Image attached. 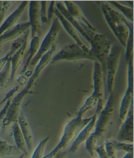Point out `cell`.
<instances>
[{"mask_svg":"<svg viewBox=\"0 0 134 158\" xmlns=\"http://www.w3.org/2000/svg\"><path fill=\"white\" fill-rule=\"evenodd\" d=\"M82 116L77 115L75 118L68 123L64 129V134L60 142L51 153L43 158H51L74 141L79 134L92 120L93 117L87 119L82 118Z\"/></svg>","mask_w":134,"mask_h":158,"instance_id":"1","label":"cell"},{"mask_svg":"<svg viewBox=\"0 0 134 158\" xmlns=\"http://www.w3.org/2000/svg\"><path fill=\"white\" fill-rule=\"evenodd\" d=\"M113 108L110 100L108 101L106 106L101 112L98 121L96 123V130L94 134L99 138L103 135L110 122L113 115Z\"/></svg>","mask_w":134,"mask_h":158,"instance_id":"2","label":"cell"},{"mask_svg":"<svg viewBox=\"0 0 134 158\" xmlns=\"http://www.w3.org/2000/svg\"><path fill=\"white\" fill-rule=\"evenodd\" d=\"M133 117L132 102L129 109L128 114L126 121L122 126L119 132L118 139L121 141H130L133 142Z\"/></svg>","mask_w":134,"mask_h":158,"instance_id":"3","label":"cell"},{"mask_svg":"<svg viewBox=\"0 0 134 158\" xmlns=\"http://www.w3.org/2000/svg\"><path fill=\"white\" fill-rule=\"evenodd\" d=\"M96 121H97V114H96L93 116L91 121L81 131L76 139L73 142L72 145L71 147L70 150H69L70 152H75L78 149L80 144L85 141L87 140L88 138L89 137L90 135H91L90 133L92 129L96 124Z\"/></svg>","mask_w":134,"mask_h":158,"instance_id":"4","label":"cell"},{"mask_svg":"<svg viewBox=\"0 0 134 158\" xmlns=\"http://www.w3.org/2000/svg\"><path fill=\"white\" fill-rule=\"evenodd\" d=\"M132 102V94L130 92H127L122 102L120 110V116L122 119H124L128 110Z\"/></svg>","mask_w":134,"mask_h":158,"instance_id":"5","label":"cell"},{"mask_svg":"<svg viewBox=\"0 0 134 158\" xmlns=\"http://www.w3.org/2000/svg\"><path fill=\"white\" fill-rule=\"evenodd\" d=\"M20 154V151L15 147L0 144V157Z\"/></svg>","mask_w":134,"mask_h":158,"instance_id":"6","label":"cell"},{"mask_svg":"<svg viewBox=\"0 0 134 158\" xmlns=\"http://www.w3.org/2000/svg\"><path fill=\"white\" fill-rule=\"evenodd\" d=\"M98 138H99L96 135L93 133L86 141V149L91 156L93 155L94 151L96 148V144Z\"/></svg>","mask_w":134,"mask_h":158,"instance_id":"7","label":"cell"},{"mask_svg":"<svg viewBox=\"0 0 134 158\" xmlns=\"http://www.w3.org/2000/svg\"><path fill=\"white\" fill-rule=\"evenodd\" d=\"M97 100V98L95 97L94 96H91L90 98L86 100L83 106L81 108V110L79 111V114L78 115L83 116L84 113L86 112V111L89 110V109H91V108L93 107L95 103Z\"/></svg>","mask_w":134,"mask_h":158,"instance_id":"8","label":"cell"},{"mask_svg":"<svg viewBox=\"0 0 134 158\" xmlns=\"http://www.w3.org/2000/svg\"><path fill=\"white\" fill-rule=\"evenodd\" d=\"M47 139H46L44 142H42L41 143L35 151L32 158H43L45 146L46 143H47Z\"/></svg>","mask_w":134,"mask_h":158,"instance_id":"9","label":"cell"},{"mask_svg":"<svg viewBox=\"0 0 134 158\" xmlns=\"http://www.w3.org/2000/svg\"><path fill=\"white\" fill-rule=\"evenodd\" d=\"M106 150L110 158H117L116 149L113 143L107 142L106 144Z\"/></svg>","mask_w":134,"mask_h":158,"instance_id":"10","label":"cell"},{"mask_svg":"<svg viewBox=\"0 0 134 158\" xmlns=\"http://www.w3.org/2000/svg\"><path fill=\"white\" fill-rule=\"evenodd\" d=\"M115 149L118 150H124L129 153H133V144H126L125 143H117L114 144Z\"/></svg>","mask_w":134,"mask_h":158,"instance_id":"11","label":"cell"},{"mask_svg":"<svg viewBox=\"0 0 134 158\" xmlns=\"http://www.w3.org/2000/svg\"><path fill=\"white\" fill-rule=\"evenodd\" d=\"M95 150L99 154L100 158H110L103 146L96 148Z\"/></svg>","mask_w":134,"mask_h":158,"instance_id":"12","label":"cell"},{"mask_svg":"<svg viewBox=\"0 0 134 158\" xmlns=\"http://www.w3.org/2000/svg\"><path fill=\"white\" fill-rule=\"evenodd\" d=\"M66 153L65 152H61L57 153L56 157L55 158H65L66 156Z\"/></svg>","mask_w":134,"mask_h":158,"instance_id":"13","label":"cell"},{"mask_svg":"<svg viewBox=\"0 0 134 158\" xmlns=\"http://www.w3.org/2000/svg\"><path fill=\"white\" fill-rule=\"evenodd\" d=\"M123 158H133V153H128Z\"/></svg>","mask_w":134,"mask_h":158,"instance_id":"14","label":"cell"},{"mask_svg":"<svg viewBox=\"0 0 134 158\" xmlns=\"http://www.w3.org/2000/svg\"><path fill=\"white\" fill-rule=\"evenodd\" d=\"M24 155H22L21 156H20V157H19V158H24Z\"/></svg>","mask_w":134,"mask_h":158,"instance_id":"15","label":"cell"},{"mask_svg":"<svg viewBox=\"0 0 134 158\" xmlns=\"http://www.w3.org/2000/svg\"></svg>","mask_w":134,"mask_h":158,"instance_id":"16","label":"cell"}]
</instances>
